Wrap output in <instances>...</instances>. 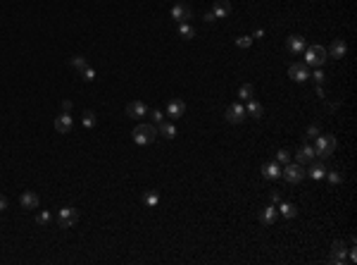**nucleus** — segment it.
I'll use <instances>...</instances> for the list:
<instances>
[{
	"label": "nucleus",
	"instance_id": "1",
	"mask_svg": "<svg viewBox=\"0 0 357 265\" xmlns=\"http://www.w3.org/2000/svg\"><path fill=\"white\" fill-rule=\"evenodd\" d=\"M157 136H160V134H157V124H153V122H148V124H138L136 129L131 132V139H134L136 146H150Z\"/></svg>",
	"mask_w": 357,
	"mask_h": 265
},
{
	"label": "nucleus",
	"instance_id": "2",
	"mask_svg": "<svg viewBox=\"0 0 357 265\" xmlns=\"http://www.w3.org/2000/svg\"><path fill=\"white\" fill-rule=\"evenodd\" d=\"M336 146H338V141H336V136L333 134H319L317 139H314V153L319 155V158H331L333 153H336Z\"/></svg>",
	"mask_w": 357,
	"mask_h": 265
},
{
	"label": "nucleus",
	"instance_id": "3",
	"mask_svg": "<svg viewBox=\"0 0 357 265\" xmlns=\"http://www.w3.org/2000/svg\"><path fill=\"white\" fill-rule=\"evenodd\" d=\"M302 53H305V65L307 67H322L326 62V58H329L324 46H307Z\"/></svg>",
	"mask_w": 357,
	"mask_h": 265
},
{
	"label": "nucleus",
	"instance_id": "4",
	"mask_svg": "<svg viewBox=\"0 0 357 265\" xmlns=\"http://www.w3.org/2000/svg\"><path fill=\"white\" fill-rule=\"evenodd\" d=\"M305 167L298 165V163H288V165H283L281 167V177L288 182V184H300L302 179H305Z\"/></svg>",
	"mask_w": 357,
	"mask_h": 265
},
{
	"label": "nucleus",
	"instance_id": "5",
	"mask_svg": "<svg viewBox=\"0 0 357 265\" xmlns=\"http://www.w3.org/2000/svg\"><path fill=\"white\" fill-rule=\"evenodd\" d=\"M77 220H79V210L77 208L64 206L62 210H57V225L62 230H69L72 225H77Z\"/></svg>",
	"mask_w": 357,
	"mask_h": 265
},
{
	"label": "nucleus",
	"instance_id": "6",
	"mask_svg": "<svg viewBox=\"0 0 357 265\" xmlns=\"http://www.w3.org/2000/svg\"><path fill=\"white\" fill-rule=\"evenodd\" d=\"M288 77H291L295 84H305V82L310 79V67H307L305 62H293V65L288 67Z\"/></svg>",
	"mask_w": 357,
	"mask_h": 265
},
{
	"label": "nucleus",
	"instance_id": "7",
	"mask_svg": "<svg viewBox=\"0 0 357 265\" xmlns=\"http://www.w3.org/2000/svg\"><path fill=\"white\" fill-rule=\"evenodd\" d=\"M246 117H248V113H246V105L243 103H231L226 108V122L229 124H241Z\"/></svg>",
	"mask_w": 357,
	"mask_h": 265
},
{
	"label": "nucleus",
	"instance_id": "8",
	"mask_svg": "<svg viewBox=\"0 0 357 265\" xmlns=\"http://www.w3.org/2000/svg\"><path fill=\"white\" fill-rule=\"evenodd\" d=\"M329 263H333V265L348 263V248H345V244H343V241H333V248H331Z\"/></svg>",
	"mask_w": 357,
	"mask_h": 265
},
{
	"label": "nucleus",
	"instance_id": "9",
	"mask_svg": "<svg viewBox=\"0 0 357 265\" xmlns=\"http://www.w3.org/2000/svg\"><path fill=\"white\" fill-rule=\"evenodd\" d=\"M171 19H174V22H179V24H181V22H191V19H193V10L186 5V2H176V5L171 7Z\"/></svg>",
	"mask_w": 357,
	"mask_h": 265
},
{
	"label": "nucleus",
	"instance_id": "10",
	"mask_svg": "<svg viewBox=\"0 0 357 265\" xmlns=\"http://www.w3.org/2000/svg\"><path fill=\"white\" fill-rule=\"evenodd\" d=\"M167 115L171 119H179L186 115V100L184 98H171L169 103H167Z\"/></svg>",
	"mask_w": 357,
	"mask_h": 265
},
{
	"label": "nucleus",
	"instance_id": "11",
	"mask_svg": "<svg viewBox=\"0 0 357 265\" xmlns=\"http://www.w3.org/2000/svg\"><path fill=\"white\" fill-rule=\"evenodd\" d=\"M126 115L131 119H143L150 113H148V105L143 100H131V103H126Z\"/></svg>",
	"mask_w": 357,
	"mask_h": 265
},
{
	"label": "nucleus",
	"instance_id": "12",
	"mask_svg": "<svg viewBox=\"0 0 357 265\" xmlns=\"http://www.w3.org/2000/svg\"><path fill=\"white\" fill-rule=\"evenodd\" d=\"M286 46H288V53L291 55H302V50L307 48V41H305V36H300V33H293V36H288Z\"/></svg>",
	"mask_w": 357,
	"mask_h": 265
},
{
	"label": "nucleus",
	"instance_id": "13",
	"mask_svg": "<svg viewBox=\"0 0 357 265\" xmlns=\"http://www.w3.org/2000/svg\"><path fill=\"white\" fill-rule=\"evenodd\" d=\"M72 127H74V119H72L69 113H62V115H57V117H55L57 134H69V132H72Z\"/></svg>",
	"mask_w": 357,
	"mask_h": 265
},
{
	"label": "nucleus",
	"instance_id": "14",
	"mask_svg": "<svg viewBox=\"0 0 357 265\" xmlns=\"http://www.w3.org/2000/svg\"><path fill=\"white\" fill-rule=\"evenodd\" d=\"M326 53H329L331 58L343 60L345 55H348V43H345L343 38H336V41H333V43L329 46V50H326Z\"/></svg>",
	"mask_w": 357,
	"mask_h": 265
},
{
	"label": "nucleus",
	"instance_id": "15",
	"mask_svg": "<svg viewBox=\"0 0 357 265\" xmlns=\"http://www.w3.org/2000/svg\"><path fill=\"white\" fill-rule=\"evenodd\" d=\"M38 203H41V199H38L36 191H24V194L19 196V206L24 208V210H36Z\"/></svg>",
	"mask_w": 357,
	"mask_h": 265
},
{
	"label": "nucleus",
	"instance_id": "16",
	"mask_svg": "<svg viewBox=\"0 0 357 265\" xmlns=\"http://www.w3.org/2000/svg\"><path fill=\"white\" fill-rule=\"evenodd\" d=\"M317 158V153H314V148L312 146H300L298 148V153H295V160H298V165H310L312 160Z\"/></svg>",
	"mask_w": 357,
	"mask_h": 265
},
{
	"label": "nucleus",
	"instance_id": "17",
	"mask_svg": "<svg viewBox=\"0 0 357 265\" xmlns=\"http://www.w3.org/2000/svg\"><path fill=\"white\" fill-rule=\"evenodd\" d=\"M246 113L252 119H262V117H264V105H262L257 98H250V100H248V105H246Z\"/></svg>",
	"mask_w": 357,
	"mask_h": 265
},
{
	"label": "nucleus",
	"instance_id": "18",
	"mask_svg": "<svg viewBox=\"0 0 357 265\" xmlns=\"http://www.w3.org/2000/svg\"><path fill=\"white\" fill-rule=\"evenodd\" d=\"M307 167H310V170H307V175L312 177L314 182H319V179H324V177H326V165H324V163H319L317 158H314Z\"/></svg>",
	"mask_w": 357,
	"mask_h": 265
},
{
	"label": "nucleus",
	"instance_id": "19",
	"mask_svg": "<svg viewBox=\"0 0 357 265\" xmlns=\"http://www.w3.org/2000/svg\"><path fill=\"white\" fill-rule=\"evenodd\" d=\"M262 177L264 179H281V165L272 160V163H264L262 165Z\"/></svg>",
	"mask_w": 357,
	"mask_h": 265
},
{
	"label": "nucleus",
	"instance_id": "20",
	"mask_svg": "<svg viewBox=\"0 0 357 265\" xmlns=\"http://www.w3.org/2000/svg\"><path fill=\"white\" fill-rule=\"evenodd\" d=\"M276 217H279V210H276L274 206H267V208H262V210H260V222H262V225H267V227H269V225H274Z\"/></svg>",
	"mask_w": 357,
	"mask_h": 265
},
{
	"label": "nucleus",
	"instance_id": "21",
	"mask_svg": "<svg viewBox=\"0 0 357 265\" xmlns=\"http://www.w3.org/2000/svg\"><path fill=\"white\" fill-rule=\"evenodd\" d=\"M276 210H279V215H281V217H286V220H295V217H298V206H293V203L281 201Z\"/></svg>",
	"mask_w": 357,
	"mask_h": 265
},
{
	"label": "nucleus",
	"instance_id": "22",
	"mask_svg": "<svg viewBox=\"0 0 357 265\" xmlns=\"http://www.w3.org/2000/svg\"><path fill=\"white\" fill-rule=\"evenodd\" d=\"M157 134L167 139V141H171L174 136H176V127H174V122H160L157 124Z\"/></svg>",
	"mask_w": 357,
	"mask_h": 265
},
{
	"label": "nucleus",
	"instance_id": "23",
	"mask_svg": "<svg viewBox=\"0 0 357 265\" xmlns=\"http://www.w3.org/2000/svg\"><path fill=\"white\" fill-rule=\"evenodd\" d=\"M212 12H215V17H217V19L229 17V15H231V2H229V0H217V2H215V7H212Z\"/></svg>",
	"mask_w": 357,
	"mask_h": 265
},
{
	"label": "nucleus",
	"instance_id": "24",
	"mask_svg": "<svg viewBox=\"0 0 357 265\" xmlns=\"http://www.w3.org/2000/svg\"><path fill=\"white\" fill-rule=\"evenodd\" d=\"M69 67L77 69V72H83L88 67V60L83 58V55H74V58H69Z\"/></svg>",
	"mask_w": 357,
	"mask_h": 265
},
{
	"label": "nucleus",
	"instance_id": "25",
	"mask_svg": "<svg viewBox=\"0 0 357 265\" xmlns=\"http://www.w3.org/2000/svg\"><path fill=\"white\" fill-rule=\"evenodd\" d=\"M241 100H250L252 96H255V86L252 84H241V88H238V93H236Z\"/></svg>",
	"mask_w": 357,
	"mask_h": 265
},
{
	"label": "nucleus",
	"instance_id": "26",
	"mask_svg": "<svg viewBox=\"0 0 357 265\" xmlns=\"http://www.w3.org/2000/svg\"><path fill=\"white\" fill-rule=\"evenodd\" d=\"M143 203L148 208H155L160 203V194H157V191H145V194H143Z\"/></svg>",
	"mask_w": 357,
	"mask_h": 265
},
{
	"label": "nucleus",
	"instance_id": "27",
	"mask_svg": "<svg viewBox=\"0 0 357 265\" xmlns=\"http://www.w3.org/2000/svg\"><path fill=\"white\" fill-rule=\"evenodd\" d=\"M179 36H181V38H188V41L195 36V29L191 27V22H181V24H179Z\"/></svg>",
	"mask_w": 357,
	"mask_h": 265
},
{
	"label": "nucleus",
	"instance_id": "28",
	"mask_svg": "<svg viewBox=\"0 0 357 265\" xmlns=\"http://www.w3.org/2000/svg\"><path fill=\"white\" fill-rule=\"evenodd\" d=\"M95 122H98V117H95L93 110H86V113H83V127H86V129H93Z\"/></svg>",
	"mask_w": 357,
	"mask_h": 265
},
{
	"label": "nucleus",
	"instance_id": "29",
	"mask_svg": "<svg viewBox=\"0 0 357 265\" xmlns=\"http://www.w3.org/2000/svg\"><path fill=\"white\" fill-rule=\"evenodd\" d=\"M276 163L283 167V165H288L291 163V153L286 150V148H281V150H276Z\"/></svg>",
	"mask_w": 357,
	"mask_h": 265
},
{
	"label": "nucleus",
	"instance_id": "30",
	"mask_svg": "<svg viewBox=\"0 0 357 265\" xmlns=\"http://www.w3.org/2000/svg\"><path fill=\"white\" fill-rule=\"evenodd\" d=\"M236 46H238L241 50L250 48V46H252V36H238V38H236Z\"/></svg>",
	"mask_w": 357,
	"mask_h": 265
},
{
	"label": "nucleus",
	"instance_id": "31",
	"mask_svg": "<svg viewBox=\"0 0 357 265\" xmlns=\"http://www.w3.org/2000/svg\"><path fill=\"white\" fill-rule=\"evenodd\" d=\"M36 222H38L41 227H46V225L50 222V213H48V210H41V213L36 215Z\"/></svg>",
	"mask_w": 357,
	"mask_h": 265
},
{
	"label": "nucleus",
	"instance_id": "32",
	"mask_svg": "<svg viewBox=\"0 0 357 265\" xmlns=\"http://www.w3.org/2000/svg\"><path fill=\"white\" fill-rule=\"evenodd\" d=\"M326 179H329L331 184H341V182H343V175L336 172V170H326Z\"/></svg>",
	"mask_w": 357,
	"mask_h": 265
},
{
	"label": "nucleus",
	"instance_id": "33",
	"mask_svg": "<svg viewBox=\"0 0 357 265\" xmlns=\"http://www.w3.org/2000/svg\"><path fill=\"white\" fill-rule=\"evenodd\" d=\"M317 136H319V127L317 124H310L305 129V139H317Z\"/></svg>",
	"mask_w": 357,
	"mask_h": 265
},
{
	"label": "nucleus",
	"instance_id": "34",
	"mask_svg": "<svg viewBox=\"0 0 357 265\" xmlns=\"http://www.w3.org/2000/svg\"><path fill=\"white\" fill-rule=\"evenodd\" d=\"M81 79H83V82H93V79H95V69H93L91 65H88V67L81 72Z\"/></svg>",
	"mask_w": 357,
	"mask_h": 265
},
{
	"label": "nucleus",
	"instance_id": "35",
	"mask_svg": "<svg viewBox=\"0 0 357 265\" xmlns=\"http://www.w3.org/2000/svg\"><path fill=\"white\" fill-rule=\"evenodd\" d=\"M160 122H165V113L162 110H153V124H160Z\"/></svg>",
	"mask_w": 357,
	"mask_h": 265
},
{
	"label": "nucleus",
	"instance_id": "36",
	"mask_svg": "<svg viewBox=\"0 0 357 265\" xmlns=\"http://www.w3.org/2000/svg\"><path fill=\"white\" fill-rule=\"evenodd\" d=\"M310 77H314V82H317V84H324V72H322L319 67H317V72H314V74H310Z\"/></svg>",
	"mask_w": 357,
	"mask_h": 265
},
{
	"label": "nucleus",
	"instance_id": "37",
	"mask_svg": "<svg viewBox=\"0 0 357 265\" xmlns=\"http://www.w3.org/2000/svg\"><path fill=\"white\" fill-rule=\"evenodd\" d=\"M202 19H205V22H207V24H210V22H217V17H215V12H212V10H207V12H205V17H202Z\"/></svg>",
	"mask_w": 357,
	"mask_h": 265
},
{
	"label": "nucleus",
	"instance_id": "38",
	"mask_svg": "<svg viewBox=\"0 0 357 265\" xmlns=\"http://www.w3.org/2000/svg\"><path fill=\"white\" fill-rule=\"evenodd\" d=\"M2 210H7V199H5V196H0V213H2Z\"/></svg>",
	"mask_w": 357,
	"mask_h": 265
},
{
	"label": "nucleus",
	"instance_id": "39",
	"mask_svg": "<svg viewBox=\"0 0 357 265\" xmlns=\"http://www.w3.org/2000/svg\"><path fill=\"white\" fill-rule=\"evenodd\" d=\"M62 110L69 113V110H72V100H64V103H62Z\"/></svg>",
	"mask_w": 357,
	"mask_h": 265
},
{
	"label": "nucleus",
	"instance_id": "40",
	"mask_svg": "<svg viewBox=\"0 0 357 265\" xmlns=\"http://www.w3.org/2000/svg\"><path fill=\"white\" fill-rule=\"evenodd\" d=\"M272 203H281V194H279V191L272 194Z\"/></svg>",
	"mask_w": 357,
	"mask_h": 265
},
{
	"label": "nucleus",
	"instance_id": "41",
	"mask_svg": "<svg viewBox=\"0 0 357 265\" xmlns=\"http://www.w3.org/2000/svg\"><path fill=\"white\" fill-rule=\"evenodd\" d=\"M262 36H264V31H262V29H257L255 33H252V38H262Z\"/></svg>",
	"mask_w": 357,
	"mask_h": 265
}]
</instances>
